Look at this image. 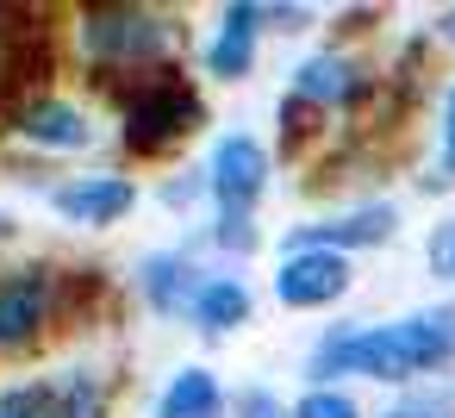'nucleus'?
Wrapping results in <instances>:
<instances>
[{
  "label": "nucleus",
  "mask_w": 455,
  "mask_h": 418,
  "mask_svg": "<svg viewBox=\"0 0 455 418\" xmlns=\"http://www.w3.org/2000/svg\"><path fill=\"white\" fill-rule=\"evenodd\" d=\"M443 368H455V300L374 325H324L318 343L306 350V387H343V381L424 387Z\"/></svg>",
  "instance_id": "obj_1"
},
{
  "label": "nucleus",
  "mask_w": 455,
  "mask_h": 418,
  "mask_svg": "<svg viewBox=\"0 0 455 418\" xmlns=\"http://www.w3.org/2000/svg\"><path fill=\"white\" fill-rule=\"evenodd\" d=\"M188 20L175 7H138V0H94L69 13V57L94 94L119 100L125 88L188 69Z\"/></svg>",
  "instance_id": "obj_2"
},
{
  "label": "nucleus",
  "mask_w": 455,
  "mask_h": 418,
  "mask_svg": "<svg viewBox=\"0 0 455 418\" xmlns=\"http://www.w3.org/2000/svg\"><path fill=\"white\" fill-rule=\"evenodd\" d=\"M113 113H119V150H125L132 163H163V157H175V150H181L188 138H200L206 119H212L206 88H200L188 69H163V76L125 88V94L113 100Z\"/></svg>",
  "instance_id": "obj_3"
},
{
  "label": "nucleus",
  "mask_w": 455,
  "mask_h": 418,
  "mask_svg": "<svg viewBox=\"0 0 455 418\" xmlns=\"http://www.w3.org/2000/svg\"><path fill=\"white\" fill-rule=\"evenodd\" d=\"M51 337H63V262H7L0 269V356L26 362Z\"/></svg>",
  "instance_id": "obj_4"
},
{
  "label": "nucleus",
  "mask_w": 455,
  "mask_h": 418,
  "mask_svg": "<svg viewBox=\"0 0 455 418\" xmlns=\"http://www.w3.org/2000/svg\"><path fill=\"white\" fill-rule=\"evenodd\" d=\"M200 181H206V213H219V219H256L262 200L275 194V150L256 132H219L206 144Z\"/></svg>",
  "instance_id": "obj_5"
},
{
  "label": "nucleus",
  "mask_w": 455,
  "mask_h": 418,
  "mask_svg": "<svg viewBox=\"0 0 455 418\" xmlns=\"http://www.w3.org/2000/svg\"><path fill=\"white\" fill-rule=\"evenodd\" d=\"M287 94L306 100L318 119H343V113H362L368 119V107L380 94V69L362 51H349V44H324V51H306L293 63Z\"/></svg>",
  "instance_id": "obj_6"
},
{
  "label": "nucleus",
  "mask_w": 455,
  "mask_h": 418,
  "mask_svg": "<svg viewBox=\"0 0 455 418\" xmlns=\"http://www.w3.org/2000/svg\"><path fill=\"white\" fill-rule=\"evenodd\" d=\"M0 125H7V138H20V144H26L32 157H44V163L88 157V150L100 144L94 113H88L76 94H57V88H44V94H20Z\"/></svg>",
  "instance_id": "obj_7"
},
{
  "label": "nucleus",
  "mask_w": 455,
  "mask_h": 418,
  "mask_svg": "<svg viewBox=\"0 0 455 418\" xmlns=\"http://www.w3.org/2000/svg\"><path fill=\"white\" fill-rule=\"evenodd\" d=\"M399 200L387 194H368V200H349V206H331L318 219H299L281 231V250H337V256H368V250H387L399 237Z\"/></svg>",
  "instance_id": "obj_8"
},
{
  "label": "nucleus",
  "mask_w": 455,
  "mask_h": 418,
  "mask_svg": "<svg viewBox=\"0 0 455 418\" xmlns=\"http://www.w3.org/2000/svg\"><path fill=\"white\" fill-rule=\"evenodd\" d=\"M44 206L76 231H113L144 206V188L125 169H82V175L44 181Z\"/></svg>",
  "instance_id": "obj_9"
},
{
  "label": "nucleus",
  "mask_w": 455,
  "mask_h": 418,
  "mask_svg": "<svg viewBox=\"0 0 455 418\" xmlns=\"http://www.w3.org/2000/svg\"><path fill=\"white\" fill-rule=\"evenodd\" d=\"M262 38H268V26H262V0H225V7L212 13V32H206L200 51H194V63H200L206 82L237 88V82L256 76Z\"/></svg>",
  "instance_id": "obj_10"
},
{
  "label": "nucleus",
  "mask_w": 455,
  "mask_h": 418,
  "mask_svg": "<svg viewBox=\"0 0 455 418\" xmlns=\"http://www.w3.org/2000/svg\"><path fill=\"white\" fill-rule=\"evenodd\" d=\"M349 287H355V262L337 250H281L268 275V293L287 312H331L349 300Z\"/></svg>",
  "instance_id": "obj_11"
},
{
  "label": "nucleus",
  "mask_w": 455,
  "mask_h": 418,
  "mask_svg": "<svg viewBox=\"0 0 455 418\" xmlns=\"http://www.w3.org/2000/svg\"><path fill=\"white\" fill-rule=\"evenodd\" d=\"M200 275H206V262H194L188 250H144L138 269H132V287H138L144 312H156V318H181V325H188V306H194Z\"/></svg>",
  "instance_id": "obj_12"
},
{
  "label": "nucleus",
  "mask_w": 455,
  "mask_h": 418,
  "mask_svg": "<svg viewBox=\"0 0 455 418\" xmlns=\"http://www.w3.org/2000/svg\"><path fill=\"white\" fill-rule=\"evenodd\" d=\"M250 318H256V293H250V281H243L237 269H206L200 287H194L188 325H194L200 337L219 343V337H237Z\"/></svg>",
  "instance_id": "obj_13"
},
{
  "label": "nucleus",
  "mask_w": 455,
  "mask_h": 418,
  "mask_svg": "<svg viewBox=\"0 0 455 418\" xmlns=\"http://www.w3.org/2000/svg\"><path fill=\"white\" fill-rule=\"evenodd\" d=\"M150 418H231V387L212 362H181L156 387Z\"/></svg>",
  "instance_id": "obj_14"
},
{
  "label": "nucleus",
  "mask_w": 455,
  "mask_h": 418,
  "mask_svg": "<svg viewBox=\"0 0 455 418\" xmlns=\"http://www.w3.org/2000/svg\"><path fill=\"white\" fill-rule=\"evenodd\" d=\"M51 381V399H57V418H119V399H113V374L107 368H88V362H69Z\"/></svg>",
  "instance_id": "obj_15"
},
{
  "label": "nucleus",
  "mask_w": 455,
  "mask_h": 418,
  "mask_svg": "<svg viewBox=\"0 0 455 418\" xmlns=\"http://www.w3.org/2000/svg\"><path fill=\"white\" fill-rule=\"evenodd\" d=\"M275 163H306V150H318L324 144V119L306 107V100H293V94H281V107H275Z\"/></svg>",
  "instance_id": "obj_16"
},
{
  "label": "nucleus",
  "mask_w": 455,
  "mask_h": 418,
  "mask_svg": "<svg viewBox=\"0 0 455 418\" xmlns=\"http://www.w3.org/2000/svg\"><path fill=\"white\" fill-rule=\"evenodd\" d=\"M206 250L225 256V262H243V256L262 250V225L256 219H219V213H206Z\"/></svg>",
  "instance_id": "obj_17"
},
{
  "label": "nucleus",
  "mask_w": 455,
  "mask_h": 418,
  "mask_svg": "<svg viewBox=\"0 0 455 418\" xmlns=\"http://www.w3.org/2000/svg\"><path fill=\"white\" fill-rule=\"evenodd\" d=\"M287 418H368V406L349 387H299L287 399Z\"/></svg>",
  "instance_id": "obj_18"
},
{
  "label": "nucleus",
  "mask_w": 455,
  "mask_h": 418,
  "mask_svg": "<svg viewBox=\"0 0 455 418\" xmlns=\"http://www.w3.org/2000/svg\"><path fill=\"white\" fill-rule=\"evenodd\" d=\"M231 418H287V399L268 381H250V387H231Z\"/></svg>",
  "instance_id": "obj_19"
},
{
  "label": "nucleus",
  "mask_w": 455,
  "mask_h": 418,
  "mask_svg": "<svg viewBox=\"0 0 455 418\" xmlns=\"http://www.w3.org/2000/svg\"><path fill=\"white\" fill-rule=\"evenodd\" d=\"M424 269H430L436 281H455V213L430 225V237H424Z\"/></svg>",
  "instance_id": "obj_20"
},
{
  "label": "nucleus",
  "mask_w": 455,
  "mask_h": 418,
  "mask_svg": "<svg viewBox=\"0 0 455 418\" xmlns=\"http://www.w3.org/2000/svg\"><path fill=\"white\" fill-rule=\"evenodd\" d=\"M156 200H163L169 213H194V206H206V181H200V169H175V175L156 188Z\"/></svg>",
  "instance_id": "obj_21"
},
{
  "label": "nucleus",
  "mask_w": 455,
  "mask_h": 418,
  "mask_svg": "<svg viewBox=\"0 0 455 418\" xmlns=\"http://www.w3.org/2000/svg\"><path fill=\"white\" fill-rule=\"evenodd\" d=\"M262 26H268V32H287V38H299V32H312V26H318V13H312V7H293V0H262Z\"/></svg>",
  "instance_id": "obj_22"
},
{
  "label": "nucleus",
  "mask_w": 455,
  "mask_h": 418,
  "mask_svg": "<svg viewBox=\"0 0 455 418\" xmlns=\"http://www.w3.org/2000/svg\"><path fill=\"white\" fill-rule=\"evenodd\" d=\"M374 20H387L380 7H337V44H349V38H362V32H374Z\"/></svg>",
  "instance_id": "obj_23"
},
{
  "label": "nucleus",
  "mask_w": 455,
  "mask_h": 418,
  "mask_svg": "<svg viewBox=\"0 0 455 418\" xmlns=\"http://www.w3.org/2000/svg\"><path fill=\"white\" fill-rule=\"evenodd\" d=\"M443 150H455V76L443 82V94H436V157Z\"/></svg>",
  "instance_id": "obj_24"
},
{
  "label": "nucleus",
  "mask_w": 455,
  "mask_h": 418,
  "mask_svg": "<svg viewBox=\"0 0 455 418\" xmlns=\"http://www.w3.org/2000/svg\"><path fill=\"white\" fill-rule=\"evenodd\" d=\"M430 38L455 51V7H436V13H430Z\"/></svg>",
  "instance_id": "obj_25"
},
{
  "label": "nucleus",
  "mask_w": 455,
  "mask_h": 418,
  "mask_svg": "<svg viewBox=\"0 0 455 418\" xmlns=\"http://www.w3.org/2000/svg\"><path fill=\"white\" fill-rule=\"evenodd\" d=\"M430 169H436V175H443V181H449V188H455V150H443V157H436V163H430Z\"/></svg>",
  "instance_id": "obj_26"
},
{
  "label": "nucleus",
  "mask_w": 455,
  "mask_h": 418,
  "mask_svg": "<svg viewBox=\"0 0 455 418\" xmlns=\"http://www.w3.org/2000/svg\"><path fill=\"white\" fill-rule=\"evenodd\" d=\"M13 237H20V219H13L7 206H0V244H13Z\"/></svg>",
  "instance_id": "obj_27"
}]
</instances>
